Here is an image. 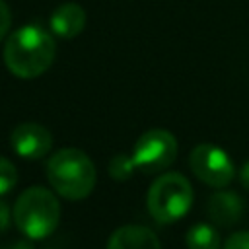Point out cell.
I'll return each instance as SVG.
<instances>
[{
	"instance_id": "obj_1",
	"label": "cell",
	"mask_w": 249,
	"mask_h": 249,
	"mask_svg": "<svg viewBox=\"0 0 249 249\" xmlns=\"http://www.w3.org/2000/svg\"><path fill=\"white\" fill-rule=\"evenodd\" d=\"M56 45L53 35L41 25L29 23L16 29L4 45V64L6 68L23 80L41 76L54 62Z\"/></svg>"
},
{
	"instance_id": "obj_2",
	"label": "cell",
	"mask_w": 249,
	"mask_h": 249,
	"mask_svg": "<svg viewBox=\"0 0 249 249\" xmlns=\"http://www.w3.org/2000/svg\"><path fill=\"white\" fill-rule=\"evenodd\" d=\"M47 179L60 196L68 200H82L93 191L97 171L86 152L78 148H62L49 158Z\"/></svg>"
},
{
	"instance_id": "obj_3",
	"label": "cell",
	"mask_w": 249,
	"mask_h": 249,
	"mask_svg": "<svg viewBox=\"0 0 249 249\" xmlns=\"http://www.w3.org/2000/svg\"><path fill=\"white\" fill-rule=\"evenodd\" d=\"M12 218L23 235L29 239H43L56 230L60 204L53 191L45 187H29L18 196Z\"/></svg>"
},
{
	"instance_id": "obj_4",
	"label": "cell",
	"mask_w": 249,
	"mask_h": 249,
	"mask_svg": "<svg viewBox=\"0 0 249 249\" xmlns=\"http://www.w3.org/2000/svg\"><path fill=\"white\" fill-rule=\"evenodd\" d=\"M193 196V187L185 175L163 173L152 183L146 195V206L156 222L171 224L189 212Z\"/></svg>"
},
{
	"instance_id": "obj_5",
	"label": "cell",
	"mask_w": 249,
	"mask_h": 249,
	"mask_svg": "<svg viewBox=\"0 0 249 249\" xmlns=\"http://www.w3.org/2000/svg\"><path fill=\"white\" fill-rule=\"evenodd\" d=\"M179 144L175 136L165 128L146 130L132 148V160L136 169L144 173H158L167 169L177 158Z\"/></svg>"
},
{
	"instance_id": "obj_6",
	"label": "cell",
	"mask_w": 249,
	"mask_h": 249,
	"mask_svg": "<svg viewBox=\"0 0 249 249\" xmlns=\"http://www.w3.org/2000/svg\"><path fill=\"white\" fill-rule=\"evenodd\" d=\"M191 171L208 187H226L231 183L235 167L228 152L214 144H198L189 156Z\"/></svg>"
},
{
	"instance_id": "obj_7",
	"label": "cell",
	"mask_w": 249,
	"mask_h": 249,
	"mask_svg": "<svg viewBox=\"0 0 249 249\" xmlns=\"http://www.w3.org/2000/svg\"><path fill=\"white\" fill-rule=\"evenodd\" d=\"M10 144L18 156L25 160H41L53 148V134L39 123H19L10 134Z\"/></svg>"
},
{
	"instance_id": "obj_8",
	"label": "cell",
	"mask_w": 249,
	"mask_h": 249,
	"mask_svg": "<svg viewBox=\"0 0 249 249\" xmlns=\"http://www.w3.org/2000/svg\"><path fill=\"white\" fill-rule=\"evenodd\" d=\"M86 12L80 4L76 2H64L58 8H54V12L49 18V25L51 31L60 37V39H74L76 35L82 33V29L86 27Z\"/></svg>"
},
{
	"instance_id": "obj_9",
	"label": "cell",
	"mask_w": 249,
	"mask_h": 249,
	"mask_svg": "<svg viewBox=\"0 0 249 249\" xmlns=\"http://www.w3.org/2000/svg\"><path fill=\"white\" fill-rule=\"evenodd\" d=\"M107 249H161V245L158 235L150 228L128 224L117 228L111 233L107 241Z\"/></svg>"
},
{
	"instance_id": "obj_10",
	"label": "cell",
	"mask_w": 249,
	"mask_h": 249,
	"mask_svg": "<svg viewBox=\"0 0 249 249\" xmlns=\"http://www.w3.org/2000/svg\"><path fill=\"white\" fill-rule=\"evenodd\" d=\"M210 220L218 226H233L245 212L243 198L231 191H218L206 202Z\"/></svg>"
},
{
	"instance_id": "obj_11",
	"label": "cell",
	"mask_w": 249,
	"mask_h": 249,
	"mask_svg": "<svg viewBox=\"0 0 249 249\" xmlns=\"http://www.w3.org/2000/svg\"><path fill=\"white\" fill-rule=\"evenodd\" d=\"M220 233L210 224H195L187 233L189 249H220Z\"/></svg>"
},
{
	"instance_id": "obj_12",
	"label": "cell",
	"mask_w": 249,
	"mask_h": 249,
	"mask_svg": "<svg viewBox=\"0 0 249 249\" xmlns=\"http://www.w3.org/2000/svg\"><path fill=\"white\" fill-rule=\"evenodd\" d=\"M134 171H136V165H134L132 156L128 154H117L109 161V175L115 181H126L134 175Z\"/></svg>"
},
{
	"instance_id": "obj_13",
	"label": "cell",
	"mask_w": 249,
	"mask_h": 249,
	"mask_svg": "<svg viewBox=\"0 0 249 249\" xmlns=\"http://www.w3.org/2000/svg\"><path fill=\"white\" fill-rule=\"evenodd\" d=\"M18 183V169L16 165L8 160L0 156V195L10 193Z\"/></svg>"
},
{
	"instance_id": "obj_14",
	"label": "cell",
	"mask_w": 249,
	"mask_h": 249,
	"mask_svg": "<svg viewBox=\"0 0 249 249\" xmlns=\"http://www.w3.org/2000/svg\"><path fill=\"white\" fill-rule=\"evenodd\" d=\"M224 249H249V231H235L226 239Z\"/></svg>"
},
{
	"instance_id": "obj_15",
	"label": "cell",
	"mask_w": 249,
	"mask_h": 249,
	"mask_svg": "<svg viewBox=\"0 0 249 249\" xmlns=\"http://www.w3.org/2000/svg\"><path fill=\"white\" fill-rule=\"evenodd\" d=\"M10 23H12V16H10V8L4 0H0V41L6 37L8 29H10Z\"/></svg>"
},
{
	"instance_id": "obj_16",
	"label": "cell",
	"mask_w": 249,
	"mask_h": 249,
	"mask_svg": "<svg viewBox=\"0 0 249 249\" xmlns=\"http://www.w3.org/2000/svg\"><path fill=\"white\" fill-rule=\"evenodd\" d=\"M10 218H12V212L8 208V204L0 198V233H4L10 226Z\"/></svg>"
},
{
	"instance_id": "obj_17",
	"label": "cell",
	"mask_w": 249,
	"mask_h": 249,
	"mask_svg": "<svg viewBox=\"0 0 249 249\" xmlns=\"http://www.w3.org/2000/svg\"><path fill=\"white\" fill-rule=\"evenodd\" d=\"M0 249H33V245L25 239H18V241H12V243H6L2 245Z\"/></svg>"
},
{
	"instance_id": "obj_18",
	"label": "cell",
	"mask_w": 249,
	"mask_h": 249,
	"mask_svg": "<svg viewBox=\"0 0 249 249\" xmlns=\"http://www.w3.org/2000/svg\"><path fill=\"white\" fill-rule=\"evenodd\" d=\"M239 181H241V185L249 191V161H245V163L241 165V169H239Z\"/></svg>"
},
{
	"instance_id": "obj_19",
	"label": "cell",
	"mask_w": 249,
	"mask_h": 249,
	"mask_svg": "<svg viewBox=\"0 0 249 249\" xmlns=\"http://www.w3.org/2000/svg\"><path fill=\"white\" fill-rule=\"evenodd\" d=\"M47 249H53V247H47Z\"/></svg>"
}]
</instances>
